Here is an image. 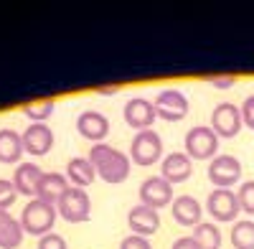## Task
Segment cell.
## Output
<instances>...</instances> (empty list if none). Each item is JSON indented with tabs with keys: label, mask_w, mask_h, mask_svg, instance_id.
Returning <instances> with one entry per match:
<instances>
[{
	"label": "cell",
	"mask_w": 254,
	"mask_h": 249,
	"mask_svg": "<svg viewBox=\"0 0 254 249\" xmlns=\"http://www.w3.org/2000/svg\"><path fill=\"white\" fill-rule=\"evenodd\" d=\"M23 137V150L33 158H41L46 155L51 148H54V130L44 122H33L26 127V132L20 135Z\"/></svg>",
	"instance_id": "13"
},
{
	"label": "cell",
	"mask_w": 254,
	"mask_h": 249,
	"mask_svg": "<svg viewBox=\"0 0 254 249\" xmlns=\"http://www.w3.org/2000/svg\"><path fill=\"white\" fill-rule=\"evenodd\" d=\"M122 117H125V122L130 124L132 130L142 132V130H150V124L155 122V107H153L150 99H145V97H132V99L125 105Z\"/></svg>",
	"instance_id": "11"
},
{
	"label": "cell",
	"mask_w": 254,
	"mask_h": 249,
	"mask_svg": "<svg viewBox=\"0 0 254 249\" xmlns=\"http://www.w3.org/2000/svg\"><path fill=\"white\" fill-rule=\"evenodd\" d=\"M239 112H242V122L247 124L249 130H254V94H249V97L242 102Z\"/></svg>",
	"instance_id": "29"
},
{
	"label": "cell",
	"mask_w": 254,
	"mask_h": 249,
	"mask_svg": "<svg viewBox=\"0 0 254 249\" xmlns=\"http://www.w3.org/2000/svg\"><path fill=\"white\" fill-rule=\"evenodd\" d=\"M193 173V160H190L186 153H168L160 160V178H165L171 186L176 183H186Z\"/></svg>",
	"instance_id": "15"
},
{
	"label": "cell",
	"mask_w": 254,
	"mask_h": 249,
	"mask_svg": "<svg viewBox=\"0 0 254 249\" xmlns=\"http://www.w3.org/2000/svg\"><path fill=\"white\" fill-rule=\"evenodd\" d=\"M196 244L201 249H219L221 247V229L214 224V221H201L198 226H193V234Z\"/></svg>",
	"instance_id": "22"
},
{
	"label": "cell",
	"mask_w": 254,
	"mask_h": 249,
	"mask_svg": "<svg viewBox=\"0 0 254 249\" xmlns=\"http://www.w3.org/2000/svg\"><path fill=\"white\" fill-rule=\"evenodd\" d=\"M153 107H155V117H160L165 122H181V120H186V115L190 110L188 97L181 89H163L155 97Z\"/></svg>",
	"instance_id": "9"
},
{
	"label": "cell",
	"mask_w": 254,
	"mask_h": 249,
	"mask_svg": "<svg viewBox=\"0 0 254 249\" xmlns=\"http://www.w3.org/2000/svg\"><path fill=\"white\" fill-rule=\"evenodd\" d=\"M237 201H239V209L249 216H254V181H244L237 191Z\"/></svg>",
	"instance_id": "25"
},
{
	"label": "cell",
	"mask_w": 254,
	"mask_h": 249,
	"mask_svg": "<svg viewBox=\"0 0 254 249\" xmlns=\"http://www.w3.org/2000/svg\"><path fill=\"white\" fill-rule=\"evenodd\" d=\"M231 247L234 249H254V221L252 219H237L231 226Z\"/></svg>",
	"instance_id": "23"
},
{
	"label": "cell",
	"mask_w": 254,
	"mask_h": 249,
	"mask_svg": "<svg viewBox=\"0 0 254 249\" xmlns=\"http://www.w3.org/2000/svg\"><path fill=\"white\" fill-rule=\"evenodd\" d=\"M206 211L211 214V219L219 221V224H229V221H237L239 216V201L237 193L231 188H214L206 198Z\"/></svg>",
	"instance_id": "8"
},
{
	"label": "cell",
	"mask_w": 254,
	"mask_h": 249,
	"mask_svg": "<svg viewBox=\"0 0 254 249\" xmlns=\"http://www.w3.org/2000/svg\"><path fill=\"white\" fill-rule=\"evenodd\" d=\"M127 226H130V232L137 234V237H150L160 229V211L150 209V206H132L130 214H127Z\"/></svg>",
	"instance_id": "14"
},
{
	"label": "cell",
	"mask_w": 254,
	"mask_h": 249,
	"mask_svg": "<svg viewBox=\"0 0 254 249\" xmlns=\"http://www.w3.org/2000/svg\"><path fill=\"white\" fill-rule=\"evenodd\" d=\"M163 137L150 127V130H142L135 132L132 142H130V160L147 168V165H155L158 160H163Z\"/></svg>",
	"instance_id": "5"
},
{
	"label": "cell",
	"mask_w": 254,
	"mask_h": 249,
	"mask_svg": "<svg viewBox=\"0 0 254 249\" xmlns=\"http://www.w3.org/2000/svg\"><path fill=\"white\" fill-rule=\"evenodd\" d=\"M56 206L51 203H44V201H38V198H31L26 206H23V211H20V226H23V232L26 234H33V237H46L54 232V224H56Z\"/></svg>",
	"instance_id": "2"
},
{
	"label": "cell",
	"mask_w": 254,
	"mask_h": 249,
	"mask_svg": "<svg viewBox=\"0 0 254 249\" xmlns=\"http://www.w3.org/2000/svg\"><path fill=\"white\" fill-rule=\"evenodd\" d=\"M23 137L20 132L10 130V127H0V163L5 165H15L23 158Z\"/></svg>",
	"instance_id": "19"
},
{
	"label": "cell",
	"mask_w": 254,
	"mask_h": 249,
	"mask_svg": "<svg viewBox=\"0 0 254 249\" xmlns=\"http://www.w3.org/2000/svg\"><path fill=\"white\" fill-rule=\"evenodd\" d=\"M66 191H69V181L64 173H44V178H41L38 188H36V198L56 206Z\"/></svg>",
	"instance_id": "18"
},
{
	"label": "cell",
	"mask_w": 254,
	"mask_h": 249,
	"mask_svg": "<svg viewBox=\"0 0 254 249\" xmlns=\"http://www.w3.org/2000/svg\"><path fill=\"white\" fill-rule=\"evenodd\" d=\"M56 211L64 221L69 224H84L92 216V198L87 193V188H76L69 186V191L61 196V201L56 203Z\"/></svg>",
	"instance_id": "4"
},
{
	"label": "cell",
	"mask_w": 254,
	"mask_h": 249,
	"mask_svg": "<svg viewBox=\"0 0 254 249\" xmlns=\"http://www.w3.org/2000/svg\"><path fill=\"white\" fill-rule=\"evenodd\" d=\"M203 81H208V84L216 87V89H229V87L237 84V76L234 74H206Z\"/></svg>",
	"instance_id": "27"
},
{
	"label": "cell",
	"mask_w": 254,
	"mask_h": 249,
	"mask_svg": "<svg viewBox=\"0 0 254 249\" xmlns=\"http://www.w3.org/2000/svg\"><path fill=\"white\" fill-rule=\"evenodd\" d=\"M41 178H44V171H41V165L36 163H20L15 173H13V186H15V191L20 196H31L36 198V188H38V183Z\"/></svg>",
	"instance_id": "17"
},
{
	"label": "cell",
	"mask_w": 254,
	"mask_h": 249,
	"mask_svg": "<svg viewBox=\"0 0 254 249\" xmlns=\"http://www.w3.org/2000/svg\"><path fill=\"white\" fill-rule=\"evenodd\" d=\"M89 163L94 165L97 176L104 181V183H112V186H120L130 178V171H132V160L127 153L112 148L107 142H97L89 148Z\"/></svg>",
	"instance_id": "1"
},
{
	"label": "cell",
	"mask_w": 254,
	"mask_h": 249,
	"mask_svg": "<svg viewBox=\"0 0 254 249\" xmlns=\"http://www.w3.org/2000/svg\"><path fill=\"white\" fill-rule=\"evenodd\" d=\"M15 196H18V191H15L13 181L0 178V211H8V206L15 203Z\"/></svg>",
	"instance_id": "26"
},
{
	"label": "cell",
	"mask_w": 254,
	"mask_h": 249,
	"mask_svg": "<svg viewBox=\"0 0 254 249\" xmlns=\"http://www.w3.org/2000/svg\"><path fill=\"white\" fill-rule=\"evenodd\" d=\"M186 155L190 160H214L219 155V137L208 124H196L186 132Z\"/></svg>",
	"instance_id": "3"
},
{
	"label": "cell",
	"mask_w": 254,
	"mask_h": 249,
	"mask_svg": "<svg viewBox=\"0 0 254 249\" xmlns=\"http://www.w3.org/2000/svg\"><path fill=\"white\" fill-rule=\"evenodd\" d=\"M140 203L142 206H150V209L160 211L163 206H171L173 203V186L168 183L165 178L160 176H150V178H145L140 183Z\"/></svg>",
	"instance_id": "10"
},
{
	"label": "cell",
	"mask_w": 254,
	"mask_h": 249,
	"mask_svg": "<svg viewBox=\"0 0 254 249\" xmlns=\"http://www.w3.org/2000/svg\"><path fill=\"white\" fill-rule=\"evenodd\" d=\"M171 249H201V247L196 244L193 237H178V239L171 244Z\"/></svg>",
	"instance_id": "31"
},
{
	"label": "cell",
	"mask_w": 254,
	"mask_h": 249,
	"mask_svg": "<svg viewBox=\"0 0 254 249\" xmlns=\"http://www.w3.org/2000/svg\"><path fill=\"white\" fill-rule=\"evenodd\" d=\"M76 132L89 140V142H104V137L110 135V120L104 117L102 112L97 110H84L79 117H76Z\"/></svg>",
	"instance_id": "12"
},
{
	"label": "cell",
	"mask_w": 254,
	"mask_h": 249,
	"mask_svg": "<svg viewBox=\"0 0 254 249\" xmlns=\"http://www.w3.org/2000/svg\"><path fill=\"white\" fill-rule=\"evenodd\" d=\"M56 110V99H36V102H28V105L23 107V115L33 122H46Z\"/></svg>",
	"instance_id": "24"
},
{
	"label": "cell",
	"mask_w": 254,
	"mask_h": 249,
	"mask_svg": "<svg viewBox=\"0 0 254 249\" xmlns=\"http://www.w3.org/2000/svg\"><path fill=\"white\" fill-rule=\"evenodd\" d=\"M120 249H153L150 242L145 237H137V234H127L122 242H120Z\"/></svg>",
	"instance_id": "30"
},
{
	"label": "cell",
	"mask_w": 254,
	"mask_h": 249,
	"mask_svg": "<svg viewBox=\"0 0 254 249\" xmlns=\"http://www.w3.org/2000/svg\"><path fill=\"white\" fill-rule=\"evenodd\" d=\"M66 181L69 186H76V188H87V186L94 183L97 178V171H94V165L89 163V158H71L66 163Z\"/></svg>",
	"instance_id": "20"
},
{
	"label": "cell",
	"mask_w": 254,
	"mask_h": 249,
	"mask_svg": "<svg viewBox=\"0 0 254 249\" xmlns=\"http://www.w3.org/2000/svg\"><path fill=\"white\" fill-rule=\"evenodd\" d=\"M117 87H107V89H99V94H115Z\"/></svg>",
	"instance_id": "32"
},
{
	"label": "cell",
	"mask_w": 254,
	"mask_h": 249,
	"mask_svg": "<svg viewBox=\"0 0 254 249\" xmlns=\"http://www.w3.org/2000/svg\"><path fill=\"white\" fill-rule=\"evenodd\" d=\"M36 249H69V247H66V239H64L61 234L51 232V234H46V237L38 239Z\"/></svg>",
	"instance_id": "28"
},
{
	"label": "cell",
	"mask_w": 254,
	"mask_h": 249,
	"mask_svg": "<svg viewBox=\"0 0 254 249\" xmlns=\"http://www.w3.org/2000/svg\"><path fill=\"white\" fill-rule=\"evenodd\" d=\"M206 176H208V181L214 183L216 188H231V186H237L242 181V163L234 155L221 153L214 160H208Z\"/></svg>",
	"instance_id": "6"
},
{
	"label": "cell",
	"mask_w": 254,
	"mask_h": 249,
	"mask_svg": "<svg viewBox=\"0 0 254 249\" xmlns=\"http://www.w3.org/2000/svg\"><path fill=\"white\" fill-rule=\"evenodd\" d=\"M23 226L8 211H0V249H18L23 244Z\"/></svg>",
	"instance_id": "21"
},
{
	"label": "cell",
	"mask_w": 254,
	"mask_h": 249,
	"mask_svg": "<svg viewBox=\"0 0 254 249\" xmlns=\"http://www.w3.org/2000/svg\"><path fill=\"white\" fill-rule=\"evenodd\" d=\"M171 214H173V219H176L181 226H190V229H193V226L201 224L203 206L198 203V198L183 193V196H176V198H173V203H171Z\"/></svg>",
	"instance_id": "16"
},
{
	"label": "cell",
	"mask_w": 254,
	"mask_h": 249,
	"mask_svg": "<svg viewBox=\"0 0 254 249\" xmlns=\"http://www.w3.org/2000/svg\"><path fill=\"white\" fill-rule=\"evenodd\" d=\"M211 130L216 132V137L221 140H229V137H237L239 130L244 127L242 122V112L237 105H231V102H221V105L214 107V112H211Z\"/></svg>",
	"instance_id": "7"
}]
</instances>
